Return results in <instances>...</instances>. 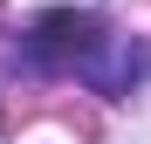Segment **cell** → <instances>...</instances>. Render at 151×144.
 Listing matches in <instances>:
<instances>
[{"mask_svg":"<svg viewBox=\"0 0 151 144\" xmlns=\"http://www.w3.org/2000/svg\"><path fill=\"white\" fill-rule=\"evenodd\" d=\"M103 41H110L103 21H96V14H76V7H55V14H41L35 28H28V48H35L41 62H76V69H83Z\"/></svg>","mask_w":151,"mask_h":144,"instance_id":"cell-1","label":"cell"}]
</instances>
